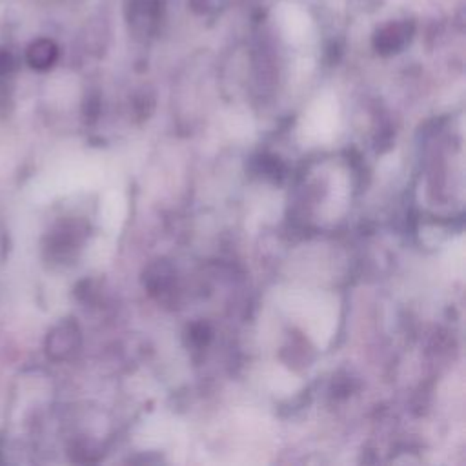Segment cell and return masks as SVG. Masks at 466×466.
<instances>
[{
	"label": "cell",
	"instance_id": "obj_1",
	"mask_svg": "<svg viewBox=\"0 0 466 466\" xmlns=\"http://www.w3.org/2000/svg\"><path fill=\"white\" fill-rule=\"evenodd\" d=\"M406 24H388L375 35V47L380 53H395L399 51L408 38Z\"/></svg>",
	"mask_w": 466,
	"mask_h": 466
},
{
	"label": "cell",
	"instance_id": "obj_3",
	"mask_svg": "<svg viewBox=\"0 0 466 466\" xmlns=\"http://www.w3.org/2000/svg\"><path fill=\"white\" fill-rule=\"evenodd\" d=\"M55 56H56V47L49 40L35 42L29 51V60L35 64V67H47L49 64H53Z\"/></svg>",
	"mask_w": 466,
	"mask_h": 466
},
{
	"label": "cell",
	"instance_id": "obj_2",
	"mask_svg": "<svg viewBox=\"0 0 466 466\" xmlns=\"http://www.w3.org/2000/svg\"><path fill=\"white\" fill-rule=\"evenodd\" d=\"M171 282V268L166 262H155L144 273V284L151 289V293H158Z\"/></svg>",
	"mask_w": 466,
	"mask_h": 466
}]
</instances>
